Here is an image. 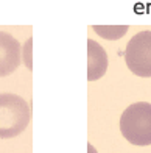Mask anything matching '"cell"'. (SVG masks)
<instances>
[{"label":"cell","mask_w":151,"mask_h":153,"mask_svg":"<svg viewBox=\"0 0 151 153\" xmlns=\"http://www.w3.org/2000/svg\"><path fill=\"white\" fill-rule=\"evenodd\" d=\"M31 120L30 103L20 95L0 94V139H11L24 133Z\"/></svg>","instance_id":"1"},{"label":"cell","mask_w":151,"mask_h":153,"mask_svg":"<svg viewBox=\"0 0 151 153\" xmlns=\"http://www.w3.org/2000/svg\"><path fill=\"white\" fill-rule=\"evenodd\" d=\"M120 131L133 145H151V103L137 102L129 105L120 117Z\"/></svg>","instance_id":"2"},{"label":"cell","mask_w":151,"mask_h":153,"mask_svg":"<svg viewBox=\"0 0 151 153\" xmlns=\"http://www.w3.org/2000/svg\"><path fill=\"white\" fill-rule=\"evenodd\" d=\"M128 69L137 76H151V31H139L125 48Z\"/></svg>","instance_id":"3"},{"label":"cell","mask_w":151,"mask_h":153,"mask_svg":"<svg viewBox=\"0 0 151 153\" xmlns=\"http://www.w3.org/2000/svg\"><path fill=\"white\" fill-rule=\"evenodd\" d=\"M22 61V45L13 34L0 31V76L11 75Z\"/></svg>","instance_id":"4"},{"label":"cell","mask_w":151,"mask_h":153,"mask_svg":"<svg viewBox=\"0 0 151 153\" xmlns=\"http://www.w3.org/2000/svg\"><path fill=\"white\" fill-rule=\"evenodd\" d=\"M108 55L97 41L87 39V80L95 81L106 74Z\"/></svg>","instance_id":"5"},{"label":"cell","mask_w":151,"mask_h":153,"mask_svg":"<svg viewBox=\"0 0 151 153\" xmlns=\"http://www.w3.org/2000/svg\"><path fill=\"white\" fill-rule=\"evenodd\" d=\"M92 28L101 38L115 41V39H120L122 36H125L129 30V27L128 25H94Z\"/></svg>","instance_id":"6"},{"label":"cell","mask_w":151,"mask_h":153,"mask_svg":"<svg viewBox=\"0 0 151 153\" xmlns=\"http://www.w3.org/2000/svg\"><path fill=\"white\" fill-rule=\"evenodd\" d=\"M31 44V38L28 39V42H27V45L24 47V50H27V66H28V67H31V62H30V45Z\"/></svg>","instance_id":"7"},{"label":"cell","mask_w":151,"mask_h":153,"mask_svg":"<svg viewBox=\"0 0 151 153\" xmlns=\"http://www.w3.org/2000/svg\"><path fill=\"white\" fill-rule=\"evenodd\" d=\"M87 149H89V152H91V153H95V149L92 147V145H91V144H89V145H87Z\"/></svg>","instance_id":"8"}]
</instances>
